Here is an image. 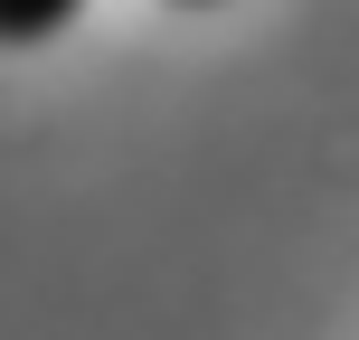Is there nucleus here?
<instances>
[{"mask_svg":"<svg viewBox=\"0 0 359 340\" xmlns=\"http://www.w3.org/2000/svg\"><path fill=\"white\" fill-rule=\"evenodd\" d=\"M76 10H86V0H0V48H38V38H57Z\"/></svg>","mask_w":359,"mask_h":340,"instance_id":"obj_1","label":"nucleus"}]
</instances>
